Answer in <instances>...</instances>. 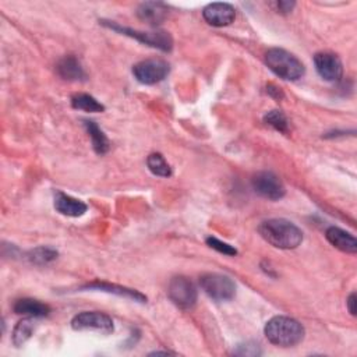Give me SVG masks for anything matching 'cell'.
I'll return each mask as SVG.
<instances>
[{
	"label": "cell",
	"mask_w": 357,
	"mask_h": 357,
	"mask_svg": "<svg viewBox=\"0 0 357 357\" xmlns=\"http://www.w3.org/2000/svg\"><path fill=\"white\" fill-rule=\"evenodd\" d=\"M258 232L265 242L276 249L293 250L303 242V232L293 222L282 218L262 222L258 226Z\"/></svg>",
	"instance_id": "6da1fadb"
},
{
	"label": "cell",
	"mask_w": 357,
	"mask_h": 357,
	"mask_svg": "<svg viewBox=\"0 0 357 357\" xmlns=\"http://www.w3.org/2000/svg\"><path fill=\"white\" fill-rule=\"evenodd\" d=\"M264 334L275 346L292 347L304 339V327L291 317L276 315L267 323Z\"/></svg>",
	"instance_id": "7a4b0ae2"
},
{
	"label": "cell",
	"mask_w": 357,
	"mask_h": 357,
	"mask_svg": "<svg viewBox=\"0 0 357 357\" xmlns=\"http://www.w3.org/2000/svg\"><path fill=\"white\" fill-rule=\"evenodd\" d=\"M265 63L271 71L288 82H296L306 73L304 64L295 55L281 48L269 49L265 53Z\"/></svg>",
	"instance_id": "3957f363"
},
{
	"label": "cell",
	"mask_w": 357,
	"mask_h": 357,
	"mask_svg": "<svg viewBox=\"0 0 357 357\" xmlns=\"http://www.w3.org/2000/svg\"><path fill=\"white\" fill-rule=\"evenodd\" d=\"M102 24L110 29H114L117 32H121L126 36L134 38L137 39L138 42L145 44L148 47L156 48V49H161L164 52H171L173 48V41H172V36L165 32V31H156V32H144V31H137V29H132L127 27H121L114 23L110 21H102Z\"/></svg>",
	"instance_id": "277c9868"
},
{
	"label": "cell",
	"mask_w": 357,
	"mask_h": 357,
	"mask_svg": "<svg viewBox=\"0 0 357 357\" xmlns=\"http://www.w3.org/2000/svg\"><path fill=\"white\" fill-rule=\"evenodd\" d=\"M203 291L217 301L232 300L236 295V285L229 276L222 273H204L200 278Z\"/></svg>",
	"instance_id": "5b68a950"
},
{
	"label": "cell",
	"mask_w": 357,
	"mask_h": 357,
	"mask_svg": "<svg viewBox=\"0 0 357 357\" xmlns=\"http://www.w3.org/2000/svg\"><path fill=\"white\" fill-rule=\"evenodd\" d=\"M71 328L74 331H98L103 335H109L114 331L113 320L101 311H83L77 314L71 320Z\"/></svg>",
	"instance_id": "8992f818"
},
{
	"label": "cell",
	"mask_w": 357,
	"mask_h": 357,
	"mask_svg": "<svg viewBox=\"0 0 357 357\" xmlns=\"http://www.w3.org/2000/svg\"><path fill=\"white\" fill-rule=\"evenodd\" d=\"M169 64L161 59H148L137 63L133 67V74L137 82L145 86H152L165 80L169 74Z\"/></svg>",
	"instance_id": "52a82bcc"
},
{
	"label": "cell",
	"mask_w": 357,
	"mask_h": 357,
	"mask_svg": "<svg viewBox=\"0 0 357 357\" xmlns=\"http://www.w3.org/2000/svg\"><path fill=\"white\" fill-rule=\"evenodd\" d=\"M251 183L257 194L272 201L281 200V198H284L286 194V188L284 183L272 172H267V171L258 172L257 175H254Z\"/></svg>",
	"instance_id": "ba28073f"
},
{
	"label": "cell",
	"mask_w": 357,
	"mask_h": 357,
	"mask_svg": "<svg viewBox=\"0 0 357 357\" xmlns=\"http://www.w3.org/2000/svg\"><path fill=\"white\" fill-rule=\"evenodd\" d=\"M171 300L180 308L188 310L193 308L197 303V289L194 284L187 280L186 276H176L171 281L168 289Z\"/></svg>",
	"instance_id": "9c48e42d"
},
{
	"label": "cell",
	"mask_w": 357,
	"mask_h": 357,
	"mask_svg": "<svg viewBox=\"0 0 357 357\" xmlns=\"http://www.w3.org/2000/svg\"><path fill=\"white\" fill-rule=\"evenodd\" d=\"M314 66L317 73L325 82L335 83L339 82L343 74V66L341 59L330 52H320L314 56Z\"/></svg>",
	"instance_id": "30bf717a"
},
{
	"label": "cell",
	"mask_w": 357,
	"mask_h": 357,
	"mask_svg": "<svg viewBox=\"0 0 357 357\" xmlns=\"http://www.w3.org/2000/svg\"><path fill=\"white\" fill-rule=\"evenodd\" d=\"M204 20L212 27H227L236 19V10L229 3H211L203 12Z\"/></svg>",
	"instance_id": "8fae6325"
},
{
	"label": "cell",
	"mask_w": 357,
	"mask_h": 357,
	"mask_svg": "<svg viewBox=\"0 0 357 357\" xmlns=\"http://www.w3.org/2000/svg\"><path fill=\"white\" fill-rule=\"evenodd\" d=\"M55 210L64 217L78 218V217H83L87 212L88 207L82 200H77V198L71 195L58 191L55 194Z\"/></svg>",
	"instance_id": "7c38bea8"
},
{
	"label": "cell",
	"mask_w": 357,
	"mask_h": 357,
	"mask_svg": "<svg viewBox=\"0 0 357 357\" xmlns=\"http://www.w3.org/2000/svg\"><path fill=\"white\" fill-rule=\"evenodd\" d=\"M325 237L335 249H338L343 253H347V254L357 253V242H356V237L352 233H349L341 227L331 226L327 229Z\"/></svg>",
	"instance_id": "4fadbf2b"
},
{
	"label": "cell",
	"mask_w": 357,
	"mask_h": 357,
	"mask_svg": "<svg viewBox=\"0 0 357 357\" xmlns=\"http://www.w3.org/2000/svg\"><path fill=\"white\" fill-rule=\"evenodd\" d=\"M82 289H87V291H98V292H106V293H112L116 296H121L125 299H130L133 301H138V303H147V296H144L143 293H140L138 291L134 289H129L125 286H119V285H113V284H108V282H91L84 285Z\"/></svg>",
	"instance_id": "5bb4252c"
},
{
	"label": "cell",
	"mask_w": 357,
	"mask_h": 357,
	"mask_svg": "<svg viewBox=\"0 0 357 357\" xmlns=\"http://www.w3.org/2000/svg\"><path fill=\"white\" fill-rule=\"evenodd\" d=\"M168 14L169 8L160 2H147L140 5V8L137 9V16L151 25L161 24L168 17Z\"/></svg>",
	"instance_id": "9a60e30c"
},
{
	"label": "cell",
	"mask_w": 357,
	"mask_h": 357,
	"mask_svg": "<svg viewBox=\"0 0 357 357\" xmlns=\"http://www.w3.org/2000/svg\"><path fill=\"white\" fill-rule=\"evenodd\" d=\"M14 312L20 315L32 317V319H44L51 312V307L35 299H20L14 303Z\"/></svg>",
	"instance_id": "2e32d148"
},
{
	"label": "cell",
	"mask_w": 357,
	"mask_h": 357,
	"mask_svg": "<svg viewBox=\"0 0 357 357\" xmlns=\"http://www.w3.org/2000/svg\"><path fill=\"white\" fill-rule=\"evenodd\" d=\"M56 70L63 80H67V82H80L86 78L84 69L82 67L80 62H78L74 56L63 58L59 62Z\"/></svg>",
	"instance_id": "e0dca14e"
},
{
	"label": "cell",
	"mask_w": 357,
	"mask_h": 357,
	"mask_svg": "<svg viewBox=\"0 0 357 357\" xmlns=\"http://www.w3.org/2000/svg\"><path fill=\"white\" fill-rule=\"evenodd\" d=\"M84 126H86L87 133L90 134V138L93 141L94 151L97 153H99V155L106 153L109 151V148H110V143H109L108 137L105 136V133L93 121H84Z\"/></svg>",
	"instance_id": "ac0fdd59"
},
{
	"label": "cell",
	"mask_w": 357,
	"mask_h": 357,
	"mask_svg": "<svg viewBox=\"0 0 357 357\" xmlns=\"http://www.w3.org/2000/svg\"><path fill=\"white\" fill-rule=\"evenodd\" d=\"M71 106L77 110H84L90 113H99L105 110V106L88 94H75L71 98Z\"/></svg>",
	"instance_id": "d6986e66"
},
{
	"label": "cell",
	"mask_w": 357,
	"mask_h": 357,
	"mask_svg": "<svg viewBox=\"0 0 357 357\" xmlns=\"http://www.w3.org/2000/svg\"><path fill=\"white\" fill-rule=\"evenodd\" d=\"M147 167L155 176H160V177L172 176L171 165L165 161V158L158 152H153L147 158Z\"/></svg>",
	"instance_id": "ffe728a7"
},
{
	"label": "cell",
	"mask_w": 357,
	"mask_h": 357,
	"mask_svg": "<svg viewBox=\"0 0 357 357\" xmlns=\"http://www.w3.org/2000/svg\"><path fill=\"white\" fill-rule=\"evenodd\" d=\"M264 123L269 127H272L273 130L280 132L286 134L289 132V122H288V117L285 116V113L282 110H269L268 113H265L264 116Z\"/></svg>",
	"instance_id": "44dd1931"
},
{
	"label": "cell",
	"mask_w": 357,
	"mask_h": 357,
	"mask_svg": "<svg viewBox=\"0 0 357 357\" xmlns=\"http://www.w3.org/2000/svg\"><path fill=\"white\" fill-rule=\"evenodd\" d=\"M59 253L52 249V247H36L34 250H31L28 254H27V258L31 264H35V265H47V264H51L52 261H55L58 258Z\"/></svg>",
	"instance_id": "7402d4cb"
},
{
	"label": "cell",
	"mask_w": 357,
	"mask_h": 357,
	"mask_svg": "<svg viewBox=\"0 0 357 357\" xmlns=\"http://www.w3.org/2000/svg\"><path fill=\"white\" fill-rule=\"evenodd\" d=\"M34 332V319L32 317H27V319H23L13 331V343L16 346H23L32 335Z\"/></svg>",
	"instance_id": "603a6c76"
},
{
	"label": "cell",
	"mask_w": 357,
	"mask_h": 357,
	"mask_svg": "<svg viewBox=\"0 0 357 357\" xmlns=\"http://www.w3.org/2000/svg\"><path fill=\"white\" fill-rule=\"evenodd\" d=\"M207 245L211 249H214L218 253L225 254V256H236L237 254V250L233 246H230V245H227L225 242H221L219 239H217V237H212V236L207 239Z\"/></svg>",
	"instance_id": "cb8c5ba5"
},
{
	"label": "cell",
	"mask_w": 357,
	"mask_h": 357,
	"mask_svg": "<svg viewBox=\"0 0 357 357\" xmlns=\"http://www.w3.org/2000/svg\"><path fill=\"white\" fill-rule=\"evenodd\" d=\"M234 354H239V356H258V354H261V350H260V346L257 343L247 342L245 345L237 346V349L234 350Z\"/></svg>",
	"instance_id": "d4e9b609"
},
{
	"label": "cell",
	"mask_w": 357,
	"mask_h": 357,
	"mask_svg": "<svg viewBox=\"0 0 357 357\" xmlns=\"http://www.w3.org/2000/svg\"><path fill=\"white\" fill-rule=\"evenodd\" d=\"M275 6H276L278 13L288 14V13H291L295 9L296 3L295 2H286V0H281V2H276Z\"/></svg>",
	"instance_id": "484cf974"
},
{
	"label": "cell",
	"mask_w": 357,
	"mask_h": 357,
	"mask_svg": "<svg viewBox=\"0 0 357 357\" xmlns=\"http://www.w3.org/2000/svg\"><path fill=\"white\" fill-rule=\"evenodd\" d=\"M267 93H268L269 97H272V98L276 99V101H281V99L285 98L284 91H282L280 87H276L275 84H268V86H267Z\"/></svg>",
	"instance_id": "4316f807"
},
{
	"label": "cell",
	"mask_w": 357,
	"mask_h": 357,
	"mask_svg": "<svg viewBox=\"0 0 357 357\" xmlns=\"http://www.w3.org/2000/svg\"><path fill=\"white\" fill-rule=\"evenodd\" d=\"M346 306H347V310L352 315H356V293H350L347 300H346Z\"/></svg>",
	"instance_id": "83f0119b"
}]
</instances>
